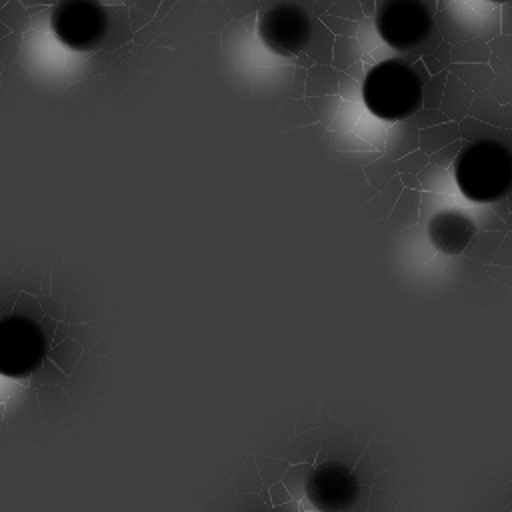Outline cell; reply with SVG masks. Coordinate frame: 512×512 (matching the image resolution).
<instances>
[{
    "mask_svg": "<svg viewBox=\"0 0 512 512\" xmlns=\"http://www.w3.org/2000/svg\"><path fill=\"white\" fill-rule=\"evenodd\" d=\"M454 178L464 198L472 202H496L512 186V154L498 140H474L458 152Z\"/></svg>",
    "mask_w": 512,
    "mask_h": 512,
    "instance_id": "1",
    "label": "cell"
},
{
    "mask_svg": "<svg viewBox=\"0 0 512 512\" xmlns=\"http://www.w3.org/2000/svg\"><path fill=\"white\" fill-rule=\"evenodd\" d=\"M362 100L376 118L404 120L422 104V80L406 60L388 58L366 72Z\"/></svg>",
    "mask_w": 512,
    "mask_h": 512,
    "instance_id": "2",
    "label": "cell"
},
{
    "mask_svg": "<svg viewBox=\"0 0 512 512\" xmlns=\"http://www.w3.org/2000/svg\"><path fill=\"white\" fill-rule=\"evenodd\" d=\"M48 338L38 322L22 314L0 318V376L26 378L40 368Z\"/></svg>",
    "mask_w": 512,
    "mask_h": 512,
    "instance_id": "3",
    "label": "cell"
},
{
    "mask_svg": "<svg viewBox=\"0 0 512 512\" xmlns=\"http://www.w3.org/2000/svg\"><path fill=\"white\" fill-rule=\"evenodd\" d=\"M54 36L70 50H94L108 32V14L94 0H62L50 12Z\"/></svg>",
    "mask_w": 512,
    "mask_h": 512,
    "instance_id": "4",
    "label": "cell"
},
{
    "mask_svg": "<svg viewBox=\"0 0 512 512\" xmlns=\"http://www.w3.org/2000/svg\"><path fill=\"white\" fill-rule=\"evenodd\" d=\"M432 28L434 16L420 0H384L376 6V30L380 38L400 52L424 44Z\"/></svg>",
    "mask_w": 512,
    "mask_h": 512,
    "instance_id": "5",
    "label": "cell"
},
{
    "mask_svg": "<svg viewBox=\"0 0 512 512\" xmlns=\"http://www.w3.org/2000/svg\"><path fill=\"white\" fill-rule=\"evenodd\" d=\"M258 36L264 46L278 56L302 52L312 38L308 12L294 2H276L258 18Z\"/></svg>",
    "mask_w": 512,
    "mask_h": 512,
    "instance_id": "6",
    "label": "cell"
},
{
    "mask_svg": "<svg viewBox=\"0 0 512 512\" xmlns=\"http://www.w3.org/2000/svg\"><path fill=\"white\" fill-rule=\"evenodd\" d=\"M306 498L320 512H346L358 500V476L342 462L316 466L304 486Z\"/></svg>",
    "mask_w": 512,
    "mask_h": 512,
    "instance_id": "7",
    "label": "cell"
},
{
    "mask_svg": "<svg viewBox=\"0 0 512 512\" xmlns=\"http://www.w3.org/2000/svg\"><path fill=\"white\" fill-rule=\"evenodd\" d=\"M476 234L470 216L460 210H440L428 222V240L446 256L462 254Z\"/></svg>",
    "mask_w": 512,
    "mask_h": 512,
    "instance_id": "8",
    "label": "cell"
}]
</instances>
